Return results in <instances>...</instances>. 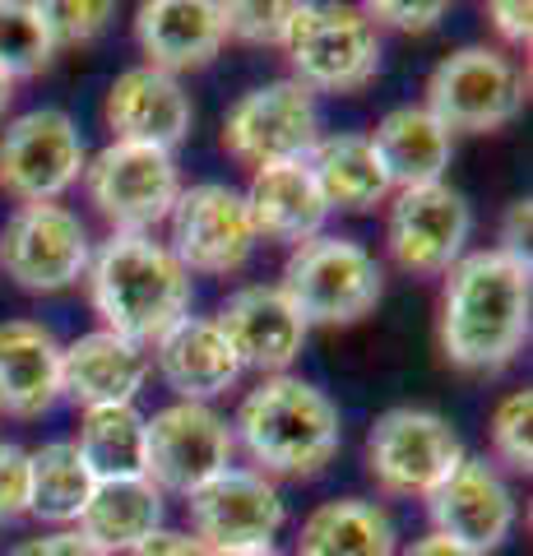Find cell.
Instances as JSON below:
<instances>
[{
  "label": "cell",
  "instance_id": "obj_1",
  "mask_svg": "<svg viewBox=\"0 0 533 556\" xmlns=\"http://www.w3.org/2000/svg\"><path fill=\"white\" fill-rule=\"evenodd\" d=\"M533 265L510 251H464L441 288V353L459 371H502L529 343Z\"/></svg>",
  "mask_w": 533,
  "mask_h": 556
},
{
  "label": "cell",
  "instance_id": "obj_2",
  "mask_svg": "<svg viewBox=\"0 0 533 556\" xmlns=\"http://www.w3.org/2000/svg\"><path fill=\"white\" fill-rule=\"evenodd\" d=\"M89 302L102 329L135 348H153L181 316H191L195 283L158 237L112 232L89 260Z\"/></svg>",
  "mask_w": 533,
  "mask_h": 556
},
{
  "label": "cell",
  "instance_id": "obj_3",
  "mask_svg": "<svg viewBox=\"0 0 533 556\" xmlns=\"http://www.w3.org/2000/svg\"><path fill=\"white\" fill-rule=\"evenodd\" d=\"M232 445L246 450L255 473L265 478H312L339 455L343 417L320 386L302 376H265L232 417Z\"/></svg>",
  "mask_w": 533,
  "mask_h": 556
},
{
  "label": "cell",
  "instance_id": "obj_4",
  "mask_svg": "<svg viewBox=\"0 0 533 556\" xmlns=\"http://www.w3.org/2000/svg\"><path fill=\"white\" fill-rule=\"evenodd\" d=\"M283 298L312 325L343 329L367 320L385 298V269L357 237L320 232L302 247H292L283 265Z\"/></svg>",
  "mask_w": 533,
  "mask_h": 556
},
{
  "label": "cell",
  "instance_id": "obj_5",
  "mask_svg": "<svg viewBox=\"0 0 533 556\" xmlns=\"http://www.w3.org/2000/svg\"><path fill=\"white\" fill-rule=\"evenodd\" d=\"M283 56L292 65L288 79H297L312 93H357L381 75V28L357 5H325L302 0L292 5V24L283 38Z\"/></svg>",
  "mask_w": 533,
  "mask_h": 556
},
{
  "label": "cell",
  "instance_id": "obj_6",
  "mask_svg": "<svg viewBox=\"0 0 533 556\" xmlns=\"http://www.w3.org/2000/svg\"><path fill=\"white\" fill-rule=\"evenodd\" d=\"M529 79L502 47L473 42L441 56L427 75V102L450 135H492L524 112Z\"/></svg>",
  "mask_w": 533,
  "mask_h": 556
},
{
  "label": "cell",
  "instance_id": "obj_7",
  "mask_svg": "<svg viewBox=\"0 0 533 556\" xmlns=\"http://www.w3.org/2000/svg\"><path fill=\"white\" fill-rule=\"evenodd\" d=\"M79 181L93 214L112 232H135V237H153V228L167 223L172 204L186 190L177 153H163L149 144H122V139H107L84 163Z\"/></svg>",
  "mask_w": 533,
  "mask_h": 556
},
{
  "label": "cell",
  "instance_id": "obj_8",
  "mask_svg": "<svg viewBox=\"0 0 533 556\" xmlns=\"http://www.w3.org/2000/svg\"><path fill=\"white\" fill-rule=\"evenodd\" d=\"M459 431L432 408H390L367 431V473L385 496L427 501L464 464Z\"/></svg>",
  "mask_w": 533,
  "mask_h": 556
},
{
  "label": "cell",
  "instance_id": "obj_9",
  "mask_svg": "<svg viewBox=\"0 0 533 556\" xmlns=\"http://www.w3.org/2000/svg\"><path fill=\"white\" fill-rule=\"evenodd\" d=\"M320 130V102L297 79L255 84L223 112V149L251 172L269 163H306Z\"/></svg>",
  "mask_w": 533,
  "mask_h": 556
},
{
  "label": "cell",
  "instance_id": "obj_10",
  "mask_svg": "<svg viewBox=\"0 0 533 556\" xmlns=\"http://www.w3.org/2000/svg\"><path fill=\"white\" fill-rule=\"evenodd\" d=\"M255 223L246 195L228 181H200L181 190L167 214V241L163 247L177 255L186 274L228 278L251 265L255 255Z\"/></svg>",
  "mask_w": 533,
  "mask_h": 556
},
{
  "label": "cell",
  "instance_id": "obj_11",
  "mask_svg": "<svg viewBox=\"0 0 533 556\" xmlns=\"http://www.w3.org/2000/svg\"><path fill=\"white\" fill-rule=\"evenodd\" d=\"M84 135L61 108H33L0 130V190L20 204H56L84 177Z\"/></svg>",
  "mask_w": 533,
  "mask_h": 556
},
{
  "label": "cell",
  "instance_id": "obj_12",
  "mask_svg": "<svg viewBox=\"0 0 533 556\" xmlns=\"http://www.w3.org/2000/svg\"><path fill=\"white\" fill-rule=\"evenodd\" d=\"M232 427L214 404H177L144 417V478L163 496H191L232 468Z\"/></svg>",
  "mask_w": 533,
  "mask_h": 556
},
{
  "label": "cell",
  "instance_id": "obj_13",
  "mask_svg": "<svg viewBox=\"0 0 533 556\" xmlns=\"http://www.w3.org/2000/svg\"><path fill=\"white\" fill-rule=\"evenodd\" d=\"M93 237L65 204H20L0 228V269L24 292H65L89 274Z\"/></svg>",
  "mask_w": 533,
  "mask_h": 556
},
{
  "label": "cell",
  "instance_id": "obj_14",
  "mask_svg": "<svg viewBox=\"0 0 533 556\" xmlns=\"http://www.w3.org/2000/svg\"><path fill=\"white\" fill-rule=\"evenodd\" d=\"M473 237V204L455 186H418L394 190L385 214V251L404 274L436 278L469 251Z\"/></svg>",
  "mask_w": 533,
  "mask_h": 556
},
{
  "label": "cell",
  "instance_id": "obj_15",
  "mask_svg": "<svg viewBox=\"0 0 533 556\" xmlns=\"http://www.w3.org/2000/svg\"><path fill=\"white\" fill-rule=\"evenodd\" d=\"M427 519L445 543L487 556L510 538L520 506H515V486L487 455H464L455 473L427 496Z\"/></svg>",
  "mask_w": 533,
  "mask_h": 556
},
{
  "label": "cell",
  "instance_id": "obj_16",
  "mask_svg": "<svg viewBox=\"0 0 533 556\" xmlns=\"http://www.w3.org/2000/svg\"><path fill=\"white\" fill-rule=\"evenodd\" d=\"M186 515H191V533L200 543H210L214 552H232L274 543V533L288 519V506L274 478L232 464L186 496Z\"/></svg>",
  "mask_w": 533,
  "mask_h": 556
},
{
  "label": "cell",
  "instance_id": "obj_17",
  "mask_svg": "<svg viewBox=\"0 0 533 556\" xmlns=\"http://www.w3.org/2000/svg\"><path fill=\"white\" fill-rule=\"evenodd\" d=\"M214 325H218V334L228 339L237 367L261 371V380L283 376L292 362L302 357V343L312 334L306 320L283 298L279 283H246V288L228 292Z\"/></svg>",
  "mask_w": 533,
  "mask_h": 556
},
{
  "label": "cell",
  "instance_id": "obj_18",
  "mask_svg": "<svg viewBox=\"0 0 533 556\" xmlns=\"http://www.w3.org/2000/svg\"><path fill=\"white\" fill-rule=\"evenodd\" d=\"M102 121H107L112 139H122V144H149V149L177 153V144H186V135L195 126V108H191V93L181 89V79L149 65H130L107 84Z\"/></svg>",
  "mask_w": 533,
  "mask_h": 556
},
{
  "label": "cell",
  "instance_id": "obj_19",
  "mask_svg": "<svg viewBox=\"0 0 533 556\" xmlns=\"http://www.w3.org/2000/svg\"><path fill=\"white\" fill-rule=\"evenodd\" d=\"M135 42H140L144 65L172 79L186 70H204L228 42L223 5L214 0H144L135 10Z\"/></svg>",
  "mask_w": 533,
  "mask_h": 556
},
{
  "label": "cell",
  "instance_id": "obj_20",
  "mask_svg": "<svg viewBox=\"0 0 533 556\" xmlns=\"http://www.w3.org/2000/svg\"><path fill=\"white\" fill-rule=\"evenodd\" d=\"M149 380V348H135L112 329H89L75 343H61V399L75 408L135 404Z\"/></svg>",
  "mask_w": 533,
  "mask_h": 556
},
{
  "label": "cell",
  "instance_id": "obj_21",
  "mask_svg": "<svg viewBox=\"0 0 533 556\" xmlns=\"http://www.w3.org/2000/svg\"><path fill=\"white\" fill-rule=\"evenodd\" d=\"M149 367H158L167 390L186 404H214L242 380V367H237L228 339L218 334L214 316H181L153 343Z\"/></svg>",
  "mask_w": 533,
  "mask_h": 556
},
{
  "label": "cell",
  "instance_id": "obj_22",
  "mask_svg": "<svg viewBox=\"0 0 533 556\" xmlns=\"http://www.w3.org/2000/svg\"><path fill=\"white\" fill-rule=\"evenodd\" d=\"M61 399V343L38 320H0V413L42 417Z\"/></svg>",
  "mask_w": 533,
  "mask_h": 556
},
{
  "label": "cell",
  "instance_id": "obj_23",
  "mask_svg": "<svg viewBox=\"0 0 533 556\" xmlns=\"http://www.w3.org/2000/svg\"><path fill=\"white\" fill-rule=\"evenodd\" d=\"M367 139H371L376 159H381L394 190H418V186L445 181V167L455 159V135L445 130L422 102L390 108Z\"/></svg>",
  "mask_w": 533,
  "mask_h": 556
},
{
  "label": "cell",
  "instance_id": "obj_24",
  "mask_svg": "<svg viewBox=\"0 0 533 556\" xmlns=\"http://www.w3.org/2000/svg\"><path fill=\"white\" fill-rule=\"evenodd\" d=\"M246 208H251V223H255V237H269V241H283V247H302L325 232V208L320 190L312 181L306 163H269V167H255L251 172V186L242 190Z\"/></svg>",
  "mask_w": 533,
  "mask_h": 556
},
{
  "label": "cell",
  "instance_id": "obj_25",
  "mask_svg": "<svg viewBox=\"0 0 533 556\" xmlns=\"http://www.w3.org/2000/svg\"><path fill=\"white\" fill-rule=\"evenodd\" d=\"M306 172H312V181L330 214L334 208L339 214H376V208L390 204V195H394L371 139L357 130L320 135V144L306 153Z\"/></svg>",
  "mask_w": 533,
  "mask_h": 556
},
{
  "label": "cell",
  "instance_id": "obj_26",
  "mask_svg": "<svg viewBox=\"0 0 533 556\" xmlns=\"http://www.w3.org/2000/svg\"><path fill=\"white\" fill-rule=\"evenodd\" d=\"M297 556H399V529L381 501L334 496L302 519Z\"/></svg>",
  "mask_w": 533,
  "mask_h": 556
},
{
  "label": "cell",
  "instance_id": "obj_27",
  "mask_svg": "<svg viewBox=\"0 0 533 556\" xmlns=\"http://www.w3.org/2000/svg\"><path fill=\"white\" fill-rule=\"evenodd\" d=\"M163 529V492L149 478H122V482H98L89 506L79 510L75 533H84L98 552L130 556L149 533Z\"/></svg>",
  "mask_w": 533,
  "mask_h": 556
},
{
  "label": "cell",
  "instance_id": "obj_28",
  "mask_svg": "<svg viewBox=\"0 0 533 556\" xmlns=\"http://www.w3.org/2000/svg\"><path fill=\"white\" fill-rule=\"evenodd\" d=\"M75 450L93 482H122L144 478V413L135 404L112 408H84Z\"/></svg>",
  "mask_w": 533,
  "mask_h": 556
},
{
  "label": "cell",
  "instance_id": "obj_29",
  "mask_svg": "<svg viewBox=\"0 0 533 556\" xmlns=\"http://www.w3.org/2000/svg\"><path fill=\"white\" fill-rule=\"evenodd\" d=\"M93 473L84 468L75 441H47L28 450V515L42 525H75L93 496Z\"/></svg>",
  "mask_w": 533,
  "mask_h": 556
},
{
  "label": "cell",
  "instance_id": "obj_30",
  "mask_svg": "<svg viewBox=\"0 0 533 556\" xmlns=\"http://www.w3.org/2000/svg\"><path fill=\"white\" fill-rule=\"evenodd\" d=\"M56 33H51L47 5L33 0H0V70L20 84L38 79L56 61Z\"/></svg>",
  "mask_w": 533,
  "mask_h": 556
},
{
  "label": "cell",
  "instance_id": "obj_31",
  "mask_svg": "<svg viewBox=\"0 0 533 556\" xmlns=\"http://www.w3.org/2000/svg\"><path fill=\"white\" fill-rule=\"evenodd\" d=\"M487 437H492V464L502 473H529L533 468V390L529 386L496 399Z\"/></svg>",
  "mask_w": 533,
  "mask_h": 556
},
{
  "label": "cell",
  "instance_id": "obj_32",
  "mask_svg": "<svg viewBox=\"0 0 533 556\" xmlns=\"http://www.w3.org/2000/svg\"><path fill=\"white\" fill-rule=\"evenodd\" d=\"M292 24V0H232L223 5V28L246 47H283Z\"/></svg>",
  "mask_w": 533,
  "mask_h": 556
},
{
  "label": "cell",
  "instance_id": "obj_33",
  "mask_svg": "<svg viewBox=\"0 0 533 556\" xmlns=\"http://www.w3.org/2000/svg\"><path fill=\"white\" fill-rule=\"evenodd\" d=\"M47 20L56 47H89L112 28L116 5L112 0H61V5H47Z\"/></svg>",
  "mask_w": 533,
  "mask_h": 556
},
{
  "label": "cell",
  "instance_id": "obj_34",
  "mask_svg": "<svg viewBox=\"0 0 533 556\" xmlns=\"http://www.w3.org/2000/svg\"><path fill=\"white\" fill-rule=\"evenodd\" d=\"M376 28H394V33H432L445 20L441 0H418V5H404V0H371L363 10Z\"/></svg>",
  "mask_w": 533,
  "mask_h": 556
},
{
  "label": "cell",
  "instance_id": "obj_35",
  "mask_svg": "<svg viewBox=\"0 0 533 556\" xmlns=\"http://www.w3.org/2000/svg\"><path fill=\"white\" fill-rule=\"evenodd\" d=\"M28 515V450L0 441V519Z\"/></svg>",
  "mask_w": 533,
  "mask_h": 556
},
{
  "label": "cell",
  "instance_id": "obj_36",
  "mask_svg": "<svg viewBox=\"0 0 533 556\" xmlns=\"http://www.w3.org/2000/svg\"><path fill=\"white\" fill-rule=\"evenodd\" d=\"M10 556H107V552H98L89 538L75 533V529H51V533H38V538H24Z\"/></svg>",
  "mask_w": 533,
  "mask_h": 556
},
{
  "label": "cell",
  "instance_id": "obj_37",
  "mask_svg": "<svg viewBox=\"0 0 533 556\" xmlns=\"http://www.w3.org/2000/svg\"><path fill=\"white\" fill-rule=\"evenodd\" d=\"M487 20L496 28V38L510 42V47H529L533 42V10L524 0H492L487 5Z\"/></svg>",
  "mask_w": 533,
  "mask_h": 556
},
{
  "label": "cell",
  "instance_id": "obj_38",
  "mask_svg": "<svg viewBox=\"0 0 533 556\" xmlns=\"http://www.w3.org/2000/svg\"><path fill=\"white\" fill-rule=\"evenodd\" d=\"M130 556H214V547L200 543L191 529H158V533H149Z\"/></svg>",
  "mask_w": 533,
  "mask_h": 556
},
{
  "label": "cell",
  "instance_id": "obj_39",
  "mask_svg": "<svg viewBox=\"0 0 533 556\" xmlns=\"http://www.w3.org/2000/svg\"><path fill=\"white\" fill-rule=\"evenodd\" d=\"M529 228H533V200H510L502 214V241H496V251L529 260Z\"/></svg>",
  "mask_w": 533,
  "mask_h": 556
},
{
  "label": "cell",
  "instance_id": "obj_40",
  "mask_svg": "<svg viewBox=\"0 0 533 556\" xmlns=\"http://www.w3.org/2000/svg\"><path fill=\"white\" fill-rule=\"evenodd\" d=\"M399 556H473V552H464V547H455V543H445V538L427 533V538H418L413 547H404Z\"/></svg>",
  "mask_w": 533,
  "mask_h": 556
},
{
  "label": "cell",
  "instance_id": "obj_41",
  "mask_svg": "<svg viewBox=\"0 0 533 556\" xmlns=\"http://www.w3.org/2000/svg\"><path fill=\"white\" fill-rule=\"evenodd\" d=\"M214 556H283L274 543H265V547H232V552H214Z\"/></svg>",
  "mask_w": 533,
  "mask_h": 556
},
{
  "label": "cell",
  "instance_id": "obj_42",
  "mask_svg": "<svg viewBox=\"0 0 533 556\" xmlns=\"http://www.w3.org/2000/svg\"><path fill=\"white\" fill-rule=\"evenodd\" d=\"M10 102H14V79L0 70V121H5V112H10Z\"/></svg>",
  "mask_w": 533,
  "mask_h": 556
}]
</instances>
